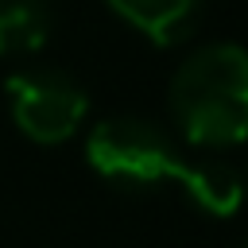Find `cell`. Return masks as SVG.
Masks as SVG:
<instances>
[{
	"label": "cell",
	"mask_w": 248,
	"mask_h": 248,
	"mask_svg": "<svg viewBox=\"0 0 248 248\" xmlns=\"http://www.w3.org/2000/svg\"><path fill=\"white\" fill-rule=\"evenodd\" d=\"M167 108L178 136L205 151L248 143V50L240 43H205L167 85Z\"/></svg>",
	"instance_id": "cell-1"
},
{
	"label": "cell",
	"mask_w": 248,
	"mask_h": 248,
	"mask_svg": "<svg viewBox=\"0 0 248 248\" xmlns=\"http://www.w3.org/2000/svg\"><path fill=\"white\" fill-rule=\"evenodd\" d=\"M89 170L116 190H155L174 182L182 151L167 128L143 116H108L97 120L85 136Z\"/></svg>",
	"instance_id": "cell-2"
},
{
	"label": "cell",
	"mask_w": 248,
	"mask_h": 248,
	"mask_svg": "<svg viewBox=\"0 0 248 248\" xmlns=\"http://www.w3.org/2000/svg\"><path fill=\"white\" fill-rule=\"evenodd\" d=\"M4 101L16 128L35 143H62L89 116L85 89L66 70H54V66L12 70L4 78Z\"/></svg>",
	"instance_id": "cell-3"
},
{
	"label": "cell",
	"mask_w": 248,
	"mask_h": 248,
	"mask_svg": "<svg viewBox=\"0 0 248 248\" xmlns=\"http://www.w3.org/2000/svg\"><path fill=\"white\" fill-rule=\"evenodd\" d=\"M182 198L209 213V217H232L240 213L244 205V178H240V167H232L229 159L221 155H198V159H182L178 174H174Z\"/></svg>",
	"instance_id": "cell-4"
},
{
	"label": "cell",
	"mask_w": 248,
	"mask_h": 248,
	"mask_svg": "<svg viewBox=\"0 0 248 248\" xmlns=\"http://www.w3.org/2000/svg\"><path fill=\"white\" fill-rule=\"evenodd\" d=\"M105 4L147 43L178 46L198 31L209 0H105Z\"/></svg>",
	"instance_id": "cell-5"
},
{
	"label": "cell",
	"mask_w": 248,
	"mask_h": 248,
	"mask_svg": "<svg viewBox=\"0 0 248 248\" xmlns=\"http://www.w3.org/2000/svg\"><path fill=\"white\" fill-rule=\"evenodd\" d=\"M54 31L50 0H0V58H23L46 46Z\"/></svg>",
	"instance_id": "cell-6"
},
{
	"label": "cell",
	"mask_w": 248,
	"mask_h": 248,
	"mask_svg": "<svg viewBox=\"0 0 248 248\" xmlns=\"http://www.w3.org/2000/svg\"><path fill=\"white\" fill-rule=\"evenodd\" d=\"M240 178H244V194H248V159H244V167H240Z\"/></svg>",
	"instance_id": "cell-7"
},
{
	"label": "cell",
	"mask_w": 248,
	"mask_h": 248,
	"mask_svg": "<svg viewBox=\"0 0 248 248\" xmlns=\"http://www.w3.org/2000/svg\"><path fill=\"white\" fill-rule=\"evenodd\" d=\"M244 248H248V244H244Z\"/></svg>",
	"instance_id": "cell-8"
}]
</instances>
